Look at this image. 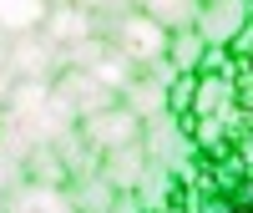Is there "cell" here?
Wrapping results in <instances>:
<instances>
[{
    "label": "cell",
    "instance_id": "4fadbf2b",
    "mask_svg": "<svg viewBox=\"0 0 253 213\" xmlns=\"http://www.w3.org/2000/svg\"><path fill=\"white\" fill-rule=\"evenodd\" d=\"M0 147H5V112H0Z\"/></svg>",
    "mask_w": 253,
    "mask_h": 213
},
{
    "label": "cell",
    "instance_id": "5b68a950",
    "mask_svg": "<svg viewBox=\"0 0 253 213\" xmlns=\"http://www.w3.org/2000/svg\"><path fill=\"white\" fill-rule=\"evenodd\" d=\"M5 213H81V208H76V198H71L61 183L20 178L10 193H5Z\"/></svg>",
    "mask_w": 253,
    "mask_h": 213
},
{
    "label": "cell",
    "instance_id": "5bb4252c",
    "mask_svg": "<svg viewBox=\"0 0 253 213\" xmlns=\"http://www.w3.org/2000/svg\"><path fill=\"white\" fill-rule=\"evenodd\" d=\"M0 213H5V188H0Z\"/></svg>",
    "mask_w": 253,
    "mask_h": 213
},
{
    "label": "cell",
    "instance_id": "7c38bea8",
    "mask_svg": "<svg viewBox=\"0 0 253 213\" xmlns=\"http://www.w3.org/2000/svg\"><path fill=\"white\" fill-rule=\"evenodd\" d=\"M81 10H91L96 20H107V15H122V10H132L137 0H76Z\"/></svg>",
    "mask_w": 253,
    "mask_h": 213
},
{
    "label": "cell",
    "instance_id": "3957f363",
    "mask_svg": "<svg viewBox=\"0 0 253 213\" xmlns=\"http://www.w3.org/2000/svg\"><path fill=\"white\" fill-rule=\"evenodd\" d=\"M0 66L10 71V81H51L61 71V46L46 31L0 36Z\"/></svg>",
    "mask_w": 253,
    "mask_h": 213
},
{
    "label": "cell",
    "instance_id": "7a4b0ae2",
    "mask_svg": "<svg viewBox=\"0 0 253 213\" xmlns=\"http://www.w3.org/2000/svg\"><path fill=\"white\" fill-rule=\"evenodd\" d=\"M101 36H107L137 71H152V66L167 61V31L157 26L152 15H142L137 5L122 10V15H107V20H101Z\"/></svg>",
    "mask_w": 253,
    "mask_h": 213
},
{
    "label": "cell",
    "instance_id": "8992f818",
    "mask_svg": "<svg viewBox=\"0 0 253 213\" xmlns=\"http://www.w3.org/2000/svg\"><path fill=\"white\" fill-rule=\"evenodd\" d=\"M51 81H56V92L71 102V112H76V117H91V112H101V106H112V102H117V92H107L91 71L66 66V61H61V71H56Z\"/></svg>",
    "mask_w": 253,
    "mask_h": 213
},
{
    "label": "cell",
    "instance_id": "277c9868",
    "mask_svg": "<svg viewBox=\"0 0 253 213\" xmlns=\"http://www.w3.org/2000/svg\"><path fill=\"white\" fill-rule=\"evenodd\" d=\"M142 117L126 106L122 97L112 102V106H101V112H91V117H81L76 122V132H81V142L86 147H96L101 158L107 153H117V147H132V142H142Z\"/></svg>",
    "mask_w": 253,
    "mask_h": 213
},
{
    "label": "cell",
    "instance_id": "9c48e42d",
    "mask_svg": "<svg viewBox=\"0 0 253 213\" xmlns=\"http://www.w3.org/2000/svg\"><path fill=\"white\" fill-rule=\"evenodd\" d=\"M137 10L142 15H152L157 26L172 36V31H187V26H198V15H203V0H137Z\"/></svg>",
    "mask_w": 253,
    "mask_h": 213
},
{
    "label": "cell",
    "instance_id": "30bf717a",
    "mask_svg": "<svg viewBox=\"0 0 253 213\" xmlns=\"http://www.w3.org/2000/svg\"><path fill=\"white\" fill-rule=\"evenodd\" d=\"M46 5H51V0H0V36H26V31H41V20H46Z\"/></svg>",
    "mask_w": 253,
    "mask_h": 213
},
{
    "label": "cell",
    "instance_id": "8fae6325",
    "mask_svg": "<svg viewBox=\"0 0 253 213\" xmlns=\"http://www.w3.org/2000/svg\"><path fill=\"white\" fill-rule=\"evenodd\" d=\"M203 56H208V41L198 36V26L167 36V66H172V71H198Z\"/></svg>",
    "mask_w": 253,
    "mask_h": 213
},
{
    "label": "cell",
    "instance_id": "ba28073f",
    "mask_svg": "<svg viewBox=\"0 0 253 213\" xmlns=\"http://www.w3.org/2000/svg\"><path fill=\"white\" fill-rule=\"evenodd\" d=\"M41 31H46L61 51H66V46H76V41L96 36L101 20H96L91 10H81L76 0H51V5H46V20H41Z\"/></svg>",
    "mask_w": 253,
    "mask_h": 213
},
{
    "label": "cell",
    "instance_id": "52a82bcc",
    "mask_svg": "<svg viewBox=\"0 0 253 213\" xmlns=\"http://www.w3.org/2000/svg\"><path fill=\"white\" fill-rule=\"evenodd\" d=\"M248 26V5L243 0H203V15H198V36L208 46L228 51L238 41V31Z\"/></svg>",
    "mask_w": 253,
    "mask_h": 213
},
{
    "label": "cell",
    "instance_id": "6da1fadb",
    "mask_svg": "<svg viewBox=\"0 0 253 213\" xmlns=\"http://www.w3.org/2000/svg\"><path fill=\"white\" fill-rule=\"evenodd\" d=\"M0 112H5V142L15 137L20 153L26 147H61L66 137H76V122H81L71 102L56 92V81H10Z\"/></svg>",
    "mask_w": 253,
    "mask_h": 213
}]
</instances>
